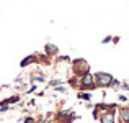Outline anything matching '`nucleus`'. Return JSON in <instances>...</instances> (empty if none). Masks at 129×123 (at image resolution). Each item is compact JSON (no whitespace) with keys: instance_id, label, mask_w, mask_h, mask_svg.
Listing matches in <instances>:
<instances>
[{"instance_id":"10","label":"nucleus","mask_w":129,"mask_h":123,"mask_svg":"<svg viewBox=\"0 0 129 123\" xmlns=\"http://www.w3.org/2000/svg\"><path fill=\"white\" fill-rule=\"evenodd\" d=\"M49 85H52V87H57V85H62V80H60V79H54V80H49Z\"/></svg>"},{"instance_id":"12","label":"nucleus","mask_w":129,"mask_h":123,"mask_svg":"<svg viewBox=\"0 0 129 123\" xmlns=\"http://www.w3.org/2000/svg\"><path fill=\"white\" fill-rule=\"evenodd\" d=\"M56 92H66V87H64V85H57V87H56Z\"/></svg>"},{"instance_id":"11","label":"nucleus","mask_w":129,"mask_h":123,"mask_svg":"<svg viewBox=\"0 0 129 123\" xmlns=\"http://www.w3.org/2000/svg\"><path fill=\"white\" fill-rule=\"evenodd\" d=\"M23 123H36L35 118H31V117H26L25 120H23Z\"/></svg>"},{"instance_id":"6","label":"nucleus","mask_w":129,"mask_h":123,"mask_svg":"<svg viewBox=\"0 0 129 123\" xmlns=\"http://www.w3.org/2000/svg\"><path fill=\"white\" fill-rule=\"evenodd\" d=\"M44 51H46V54L47 56H54V54H57V46H54V44H46V48H44Z\"/></svg>"},{"instance_id":"5","label":"nucleus","mask_w":129,"mask_h":123,"mask_svg":"<svg viewBox=\"0 0 129 123\" xmlns=\"http://www.w3.org/2000/svg\"><path fill=\"white\" fill-rule=\"evenodd\" d=\"M36 59H38V57H36V54H29V56H26L25 59L20 63V66H21V67H26V66H29L31 63H35Z\"/></svg>"},{"instance_id":"7","label":"nucleus","mask_w":129,"mask_h":123,"mask_svg":"<svg viewBox=\"0 0 129 123\" xmlns=\"http://www.w3.org/2000/svg\"><path fill=\"white\" fill-rule=\"evenodd\" d=\"M119 117L123 123H129V108H119Z\"/></svg>"},{"instance_id":"4","label":"nucleus","mask_w":129,"mask_h":123,"mask_svg":"<svg viewBox=\"0 0 129 123\" xmlns=\"http://www.w3.org/2000/svg\"><path fill=\"white\" fill-rule=\"evenodd\" d=\"M80 85H82V89H95L96 87V85H95V79L90 72L83 74V76L80 77Z\"/></svg>"},{"instance_id":"9","label":"nucleus","mask_w":129,"mask_h":123,"mask_svg":"<svg viewBox=\"0 0 129 123\" xmlns=\"http://www.w3.org/2000/svg\"><path fill=\"white\" fill-rule=\"evenodd\" d=\"M79 98H83V100H91V94H88V92H82V94H79Z\"/></svg>"},{"instance_id":"1","label":"nucleus","mask_w":129,"mask_h":123,"mask_svg":"<svg viewBox=\"0 0 129 123\" xmlns=\"http://www.w3.org/2000/svg\"><path fill=\"white\" fill-rule=\"evenodd\" d=\"M93 79H95V85L96 87H110L111 85V82H113V76L111 74H108V72H96L93 76Z\"/></svg>"},{"instance_id":"13","label":"nucleus","mask_w":129,"mask_h":123,"mask_svg":"<svg viewBox=\"0 0 129 123\" xmlns=\"http://www.w3.org/2000/svg\"><path fill=\"white\" fill-rule=\"evenodd\" d=\"M119 102H127V97L126 95H119Z\"/></svg>"},{"instance_id":"8","label":"nucleus","mask_w":129,"mask_h":123,"mask_svg":"<svg viewBox=\"0 0 129 123\" xmlns=\"http://www.w3.org/2000/svg\"><path fill=\"white\" fill-rule=\"evenodd\" d=\"M31 80L33 82H44V76H41V74H38V76H36V74H33V76H31Z\"/></svg>"},{"instance_id":"14","label":"nucleus","mask_w":129,"mask_h":123,"mask_svg":"<svg viewBox=\"0 0 129 123\" xmlns=\"http://www.w3.org/2000/svg\"><path fill=\"white\" fill-rule=\"evenodd\" d=\"M110 41H111V38H110V36H108V38H105L103 41H101V43H103V44H106V43H110Z\"/></svg>"},{"instance_id":"3","label":"nucleus","mask_w":129,"mask_h":123,"mask_svg":"<svg viewBox=\"0 0 129 123\" xmlns=\"http://www.w3.org/2000/svg\"><path fill=\"white\" fill-rule=\"evenodd\" d=\"M98 121L100 123H116V113L113 110L108 112H101V115H98Z\"/></svg>"},{"instance_id":"2","label":"nucleus","mask_w":129,"mask_h":123,"mask_svg":"<svg viewBox=\"0 0 129 123\" xmlns=\"http://www.w3.org/2000/svg\"><path fill=\"white\" fill-rule=\"evenodd\" d=\"M88 69H90V66H88V63L85 59H75L74 61V72H75L77 76L88 74Z\"/></svg>"}]
</instances>
